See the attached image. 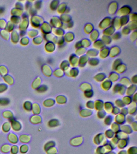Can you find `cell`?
Here are the masks:
<instances>
[{"label":"cell","instance_id":"cell-1","mask_svg":"<svg viewBox=\"0 0 137 154\" xmlns=\"http://www.w3.org/2000/svg\"><path fill=\"white\" fill-rule=\"evenodd\" d=\"M132 8L128 5L123 6L118 9L116 13L118 17L129 16L132 13Z\"/></svg>","mask_w":137,"mask_h":154},{"label":"cell","instance_id":"cell-2","mask_svg":"<svg viewBox=\"0 0 137 154\" xmlns=\"http://www.w3.org/2000/svg\"><path fill=\"white\" fill-rule=\"evenodd\" d=\"M11 124V128L13 131L15 132H19L22 129V125L19 121L17 120L16 118H13L9 120Z\"/></svg>","mask_w":137,"mask_h":154},{"label":"cell","instance_id":"cell-3","mask_svg":"<svg viewBox=\"0 0 137 154\" xmlns=\"http://www.w3.org/2000/svg\"><path fill=\"white\" fill-rule=\"evenodd\" d=\"M113 149L110 145L106 144L103 146L97 147L95 151L96 154H108L112 151Z\"/></svg>","mask_w":137,"mask_h":154},{"label":"cell","instance_id":"cell-4","mask_svg":"<svg viewBox=\"0 0 137 154\" xmlns=\"http://www.w3.org/2000/svg\"><path fill=\"white\" fill-rule=\"evenodd\" d=\"M112 19L109 17H106L101 20L99 25L100 29L104 30L111 25Z\"/></svg>","mask_w":137,"mask_h":154},{"label":"cell","instance_id":"cell-5","mask_svg":"<svg viewBox=\"0 0 137 154\" xmlns=\"http://www.w3.org/2000/svg\"><path fill=\"white\" fill-rule=\"evenodd\" d=\"M68 62L71 67L76 68L79 65V58L75 54H72L69 57Z\"/></svg>","mask_w":137,"mask_h":154},{"label":"cell","instance_id":"cell-6","mask_svg":"<svg viewBox=\"0 0 137 154\" xmlns=\"http://www.w3.org/2000/svg\"><path fill=\"white\" fill-rule=\"evenodd\" d=\"M8 142L12 145H16L19 142V137L13 132H9L7 136Z\"/></svg>","mask_w":137,"mask_h":154},{"label":"cell","instance_id":"cell-7","mask_svg":"<svg viewBox=\"0 0 137 154\" xmlns=\"http://www.w3.org/2000/svg\"><path fill=\"white\" fill-rule=\"evenodd\" d=\"M118 9V4L115 1L111 2L108 7V12L111 15H114L117 12Z\"/></svg>","mask_w":137,"mask_h":154},{"label":"cell","instance_id":"cell-8","mask_svg":"<svg viewBox=\"0 0 137 154\" xmlns=\"http://www.w3.org/2000/svg\"><path fill=\"white\" fill-rule=\"evenodd\" d=\"M29 122L33 125H39L42 123V118L39 115H33L30 117Z\"/></svg>","mask_w":137,"mask_h":154},{"label":"cell","instance_id":"cell-9","mask_svg":"<svg viewBox=\"0 0 137 154\" xmlns=\"http://www.w3.org/2000/svg\"><path fill=\"white\" fill-rule=\"evenodd\" d=\"M89 59V58L86 54L81 56L79 57V65H78V66H79L80 68L84 67L88 63Z\"/></svg>","mask_w":137,"mask_h":154},{"label":"cell","instance_id":"cell-10","mask_svg":"<svg viewBox=\"0 0 137 154\" xmlns=\"http://www.w3.org/2000/svg\"><path fill=\"white\" fill-rule=\"evenodd\" d=\"M120 52V47L117 46H114L111 49H109V56L111 58H115L119 56Z\"/></svg>","mask_w":137,"mask_h":154},{"label":"cell","instance_id":"cell-11","mask_svg":"<svg viewBox=\"0 0 137 154\" xmlns=\"http://www.w3.org/2000/svg\"><path fill=\"white\" fill-rule=\"evenodd\" d=\"M65 73L66 75L68 74L69 75V76L71 77L72 78H75L79 74V70L77 68H69L67 70L65 71Z\"/></svg>","mask_w":137,"mask_h":154},{"label":"cell","instance_id":"cell-12","mask_svg":"<svg viewBox=\"0 0 137 154\" xmlns=\"http://www.w3.org/2000/svg\"><path fill=\"white\" fill-rule=\"evenodd\" d=\"M31 140V136L27 134H21L19 137V141L23 144L29 143Z\"/></svg>","mask_w":137,"mask_h":154},{"label":"cell","instance_id":"cell-13","mask_svg":"<svg viewBox=\"0 0 137 154\" xmlns=\"http://www.w3.org/2000/svg\"><path fill=\"white\" fill-rule=\"evenodd\" d=\"M31 112L33 115H39L41 112V107L37 103H34L32 104Z\"/></svg>","mask_w":137,"mask_h":154},{"label":"cell","instance_id":"cell-14","mask_svg":"<svg viewBox=\"0 0 137 154\" xmlns=\"http://www.w3.org/2000/svg\"><path fill=\"white\" fill-rule=\"evenodd\" d=\"M93 49L98 51L100 50L105 47V45L100 39H98L93 42Z\"/></svg>","mask_w":137,"mask_h":154},{"label":"cell","instance_id":"cell-15","mask_svg":"<svg viewBox=\"0 0 137 154\" xmlns=\"http://www.w3.org/2000/svg\"><path fill=\"white\" fill-rule=\"evenodd\" d=\"M111 26L114 28L115 30H120L121 28L120 21V17H115L112 19L111 21Z\"/></svg>","mask_w":137,"mask_h":154},{"label":"cell","instance_id":"cell-16","mask_svg":"<svg viewBox=\"0 0 137 154\" xmlns=\"http://www.w3.org/2000/svg\"><path fill=\"white\" fill-rule=\"evenodd\" d=\"M109 49L108 47H105L99 51L98 56H99V57L100 58L104 59L106 58L108 56H109Z\"/></svg>","mask_w":137,"mask_h":154},{"label":"cell","instance_id":"cell-17","mask_svg":"<svg viewBox=\"0 0 137 154\" xmlns=\"http://www.w3.org/2000/svg\"><path fill=\"white\" fill-rule=\"evenodd\" d=\"M89 35V40L91 42H94L98 40L100 35L99 33L97 30H94Z\"/></svg>","mask_w":137,"mask_h":154},{"label":"cell","instance_id":"cell-18","mask_svg":"<svg viewBox=\"0 0 137 154\" xmlns=\"http://www.w3.org/2000/svg\"><path fill=\"white\" fill-rule=\"evenodd\" d=\"M99 54V51L94 49H90L86 51V55L89 58H95Z\"/></svg>","mask_w":137,"mask_h":154},{"label":"cell","instance_id":"cell-19","mask_svg":"<svg viewBox=\"0 0 137 154\" xmlns=\"http://www.w3.org/2000/svg\"><path fill=\"white\" fill-rule=\"evenodd\" d=\"M63 38L65 42L67 43H71L74 39V34L71 32H68L64 35Z\"/></svg>","mask_w":137,"mask_h":154},{"label":"cell","instance_id":"cell-20","mask_svg":"<svg viewBox=\"0 0 137 154\" xmlns=\"http://www.w3.org/2000/svg\"><path fill=\"white\" fill-rule=\"evenodd\" d=\"M115 30L114 28L111 25L110 27L106 28L103 30V34L104 35L111 37L115 32Z\"/></svg>","mask_w":137,"mask_h":154},{"label":"cell","instance_id":"cell-21","mask_svg":"<svg viewBox=\"0 0 137 154\" xmlns=\"http://www.w3.org/2000/svg\"><path fill=\"white\" fill-rule=\"evenodd\" d=\"M126 65L121 63L116 67L114 71H116V73L117 74H122L125 72L126 70Z\"/></svg>","mask_w":137,"mask_h":154},{"label":"cell","instance_id":"cell-22","mask_svg":"<svg viewBox=\"0 0 137 154\" xmlns=\"http://www.w3.org/2000/svg\"><path fill=\"white\" fill-rule=\"evenodd\" d=\"M11 124L9 121L4 122L1 126V130L4 133H9L11 131Z\"/></svg>","mask_w":137,"mask_h":154},{"label":"cell","instance_id":"cell-23","mask_svg":"<svg viewBox=\"0 0 137 154\" xmlns=\"http://www.w3.org/2000/svg\"><path fill=\"white\" fill-rule=\"evenodd\" d=\"M61 21L63 24H66L72 21V19L70 16L67 14L62 15L59 17Z\"/></svg>","mask_w":137,"mask_h":154},{"label":"cell","instance_id":"cell-24","mask_svg":"<svg viewBox=\"0 0 137 154\" xmlns=\"http://www.w3.org/2000/svg\"><path fill=\"white\" fill-rule=\"evenodd\" d=\"M112 82L109 79H105L102 81V83H101V88L105 86L104 90H109V89L112 87Z\"/></svg>","mask_w":137,"mask_h":154},{"label":"cell","instance_id":"cell-25","mask_svg":"<svg viewBox=\"0 0 137 154\" xmlns=\"http://www.w3.org/2000/svg\"><path fill=\"white\" fill-rule=\"evenodd\" d=\"M2 116L4 119L8 120L12 119L14 117L13 112L9 110H5L3 112Z\"/></svg>","mask_w":137,"mask_h":154},{"label":"cell","instance_id":"cell-26","mask_svg":"<svg viewBox=\"0 0 137 154\" xmlns=\"http://www.w3.org/2000/svg\"><path fill=\"white\" fill-rule=\"evenodd\" d=\"M32 103L29 100L24 102L23 105V108L27 112H30L32 110Z\"/></svg>","mask_w":137,"mask_h":154},{"label":"cell","instance_id":"cell-27","mask_svg":"<svg viewBox=\"0 0 137 154\" xmlns=\"http://www.w3.org/2000/svg\"><path fill=\"white\" fill-rule=\"evenodd\" d=\"M55 103V101L52 99H47L44 100L43 102V105L46 108H50L53 106Z\"/></svg>","mask_w":137,"mask_h":154},{"label":"cell","instance_id":"cell-28","mask_svg":"<svg viewBox=\"0 0 137 154\" xmlns=\"http://www.w3.org/2000/svg\"><path fill=\"white\" fill-rule=\"evenodd\" d=\"M11 147V146L9 144H5L1 146L0 148V151L2 153L7 154L10 151Z\"/></svg>","mask_w":137,"mask_h":154},{"label":"cell","instance_id":"cell-29","mask_svg":"<svg viewBox=\"0 0 137 154\" xmlns=\"http://www.w3.org/2000/svg\"><path fill=\"white\" fill-rule=\"evenodd\" d=\"M120 21L121 27L126 26L129 22V16H124L120 17Z\"/></svg>","mask_w":137,"mask_h":154},{"label":"cell","instance_id":"cell-30","mask_svg":"<svg viewBox=\"0 0 137 154\" xmlns=\"http://www.w3.org/2000/svg\"><path fill=\"white\" fill-rule=\"evenodd\" d=\"M67 8V4L65 3H62V4H59L58 7L59 13L62 14V15L65 14Z\"/></svg>","mask_w":137,"mask_h":154},{"label":"cell","instance_id":"cell-31","mask_svg":"<svg viewBox=\"0 0 137 154\" xmlns=\"http://www.w3.org/2000/svg\"><path fill=\"white\" fill-rule=\"evenodd\" d=\"M29 147L27 144H22L19 147V152L21 154H26L28 152Z\"/></svg>","mask_w":137,"mask_h":154},{"label":"cell","instance_id":"cell-32","mask_svg":"<svg viewBox=\"0 0 137 154\" xmlns=\"http://www.w3.org/2000/svg\"><path fill=\"white\" fill-rule=\"evenodd\" d=\"M100 40L102 41L105 45H109L112 42V39L111 37L103 35L101 37Z\"/></svg>","mask_w":137,"mask_h":154},{"label":"cell","instance_id":"cell-33","mask_svg":"<svg viewBox=\"0 0 137 154\" xmlns=\"http://www.w3.org/2000/svg\"><path fill=\"white\" fill-rule=\"evenodd\" d=\"M93 30L94 27L91 24L88 23L85 25L84 30L86 34H90Z\"/></svg>","mask_w":137,"mask_h":154},{"label":"cell","instance_id":"cell-34","mask_svg":"<svg viewBox=\"0 0 137 154\" xmlns=\"http://www.w3.org/2000/svg\"><path fill=\"white\" fill-rule=\"evenodd\" d=\"M11 101L7 97H1L0 98V106L5 107L9 106L10 104Z\"/></svg>","mask_w":137,"mask_h":154},{"label":"cell","instance_id":"cell-35","mask_svg":"<svg viewBox=\"0 0 137 154\" xmlns=\"http://www.w3.org/2000/svg\"><path fill=\"white\" fill-rule=\"evenodd\" d=\"M59 67L61 68V70H62L64 72L67 70L70 67V64L68 61H63L60 64Z\"/></svg>","mask_w":137,"mask_h":154},{"label":"cell","instance_id":"cell-36","mask_svg":"<svg viewBox=\"0 0 137 154\" xmlns=\"http://www.w3.org/2000/svg\"><path fill=\"white\" fill-rule=\"evenodd\" d=\"M80 43L82 45V47L85 49H87L90 47V46L91 44V42L89 39H87V38L82 39V41H80Z\"/></svg>","mask_w":137,"mask_h":154},{"label":"cell","instance_id":"cell-37","mask_svg":"<svg viewBox=\"0 0 137 154\" xmlns=\"http://www.w3.org/2000/svg\"><path fill=\"white\" fill-rule=\"evenodd\" d=\"M126 26L131 31H135L137 29V22L129 21Z\"/></svg>","mask_w":137,"mask_h":154},{"label":"cell","instance_id":"cell-38","mask_svg":"<svg viewBox=\"0 0 137 154\" xmlns=\"http://www.w3.org/2000/svg\"><path fill=\"white\" fill-rule=\"evenodd\" d=\"M58 125V120L55 119L50 120L47 123V126L49 128H53L56 127Z\"/></svg>","mask_w":137,"mask_h":154},{"label":"cell","instance_id":"cell-39","mask_svg":"<svg viewBox=\"0 0 137 154\" xmlns=\"http://www.w3.org/2000/svg\"><path fill=\"white\" fill-rule=\"evenodd\" d=\"M99 63V61L98 59L96 58H89L88 64L91 66L94 67L98 65Z\"/></svg>","mask_w":137,"mask_h":154},{"label":"cell","instance_id":"cell-40","mask_svg":"<svg viewBox=\"0 0 137 154\" xmlns=\"http://www.w3.org/2000/svg\"><path fill=\"white\" fill-rule=\"evenodd\" d=\"M86 50L83 47H81L79 49H76L75 51V55L77 56L80 57L81 56L85 55L86 53Z\"/></svg>","mask_w":137,"mask_h":154},{"label":"cell","instance_id":"cell-41","mask_svg":"<svg viewBox=\"0 0 137 154\" xmlns=\"http://www.w3.org/2000/svg\"><path fill=\"white\" fill-rule=\"evenodd\" d=\"M55 146V142H53V141H48V142H47L44 145V150L45 151L50 148L54 147Z\"/></svg>","mask_w":137,"mask_h":154},{"label":"cell","instance_id":"cell-42","mask_svg":"<svg viewBox=\"0 0 137 154\" xmlns=\"http://www.w3.org/2000/svg\"><path fill=\"white\" fill-rule=\"evenodd\" d=\"M109 78H111V79H109L111 82H116L117 81L118 79L119 78V76L118 74H117V73L112 72L110 73L109 76Z\"/></svg>","mask_w":137,"mask_h":154},{"label":"cell","instance_id":"cell-43","mask_svg":"<svg viewBox=\"0 0 137 154\" xmlns=\"http://www.w3.org/2000/svg\"><path fill=\"white\" fill-rule=\"evenodd\" d=\"M10 152L11 154H18L19 152V147L17 145H13L11 146Z\"/></svg>","mask_w":137,"mask_h":154},{"label":"cell","instance_id":"cell-44","mask_svg":"<svg viewBox=\"0 0 137 154\" xmlns=\"http://www.w3.org/2000/svg\"><path fill=\"white\" fill-rule=\"evenodd\" d=\"M131 33V31L126 26L123 27L122 30H121V35L127 36L129 35V34Z\"/></svg>","mask_w":137,"mask_h":154},{"label":"cell","instance_id":"cell-45","mask_svg":"<svg viewBox=\"0 0 137 154\" xmlns=\"http://www.w3.org/2000/svg\"><path fill=\"white\" fill-rule=\"evenodd\" d=\"M41 83V79L39 78L36 79L32 84V88L34 89H37L40 86V84Z\"/></svg>","mask_w":137,"mask_h":154},{"label":"cell","instance_id":"cell-46","mask_svg":"<svg viewBox=\"0 0 137 154\" xmlns=\"http://www.w3.org/2000/svg\"><path fill=\"white\" fill-rule=\"evenodd\" d=\"M47 90V86L45 85H42L40 86L36 89L37 92L39 93H43L46 91Z\"/></svg>","mask_w":137,"mask_h":154},{"label":"cell","instance_id":"cell-47","mask_svg":"<svg viewBox=\"0 0 137 154\" xmlns=\"http://www.w3.org/2000/svg\"><path fill=\"white\" fill-rule=\"evenodd\" d=\"M46 154H56L58 152L57 149L55 147H51L45 151Z\"/></svg>","mask_w":137,"mask_h":154},{"label":"cell","instance_id":"cell-48","mask_svg":"<svg viewBox=\"0 0 137 154\" xmlns=\"http://www.w3.org/2000/svg\"><path fill=\"white\" fill-rule=\"evenodd\" d=\"M127 154H137V149L136 147H129L126 152Z\"/></svg>","mask_w":137,"mask_h":154},{"label":"cell","instance_id":"cell-49","mask_svg":"<svg viewBox=\"0 0 137 154\" xmlns=\"http://www.w3.org/2000/svg\"><path fill=\"white\" fill-rule=\"evenodd\" d=\"M121 33L120 32H115L112 35V36L111 37V38L112 39L114 40H117L120 39L121 37Z\"/></svg>","mask_w":137,"mask_h":154},{"label":"cell","instance_id":"cell-50","mask_svg":"<svg viewBox=\"0 0 137 154\" xmlns=\"http://www.w3.org/2000/svg\"><path fill=\"white\" fill-rule=\"evenodd\" d=\"M137 31L135 30L130 33V39L132 42H135L137 40Z\"/></svg>","mask_w":137,"mask_h":154},{"label":"cell","instance_id":"cell-51","mask_svg":"<svg viewBox=\"0 0 137 154\" xmlns=\"http://www.w3.org/2000/svg\"><path fill=\"white\" fill-rule=\"evenodd\" d=\"M137 13H131L129 15V21H134L137 22Z\"/></svg>","mask_w":137,"mask_h":154},{"label":"cell","instance_id":"cell-52","mask_svg":"<svg viewBox=\"0 0 137 154\" xmlns=\"http://www.w3.org/2000/svg\"><path fill=\"white\" fill-rule=\"evenodd\" d=\"M121 63H122V62H121V60L120 59H115V60L114 61V62L113 63V65H112V69L114 70H115L116 67Z\"/></svg>","mask_w":137,"mask_h":154},{"label":"cell","instance_id":"cell-53","mask_svg":"<svg viewBox=\"0 0 137 154\" xmlns=\"http://www.w3.org/2000/svg\"><path fill=\"white\" fill-rule=\"evenodd\" d=\"M57 44L59 47H63L64 45L65 41L63 37H60L59 39L57 40Z\"/></svg>","mask_w":137,"mask_h":154},{"label":"cell","instance_id":"cell-54","mask_svg":"<svg viewBox=\"0 0 137 154\" xmlns=\"http://www.w3.org/2000/svg\"><path fill=\"white\" fill-rule=\"evenodd\" d=\"M7 90V86L4 84H0V94L5 92Z\"/></svg>","mask_w":137,"mask_h":154},{"label":"cell","instance_id":"cell-55","mask_svg":"<svg viewBox=\"0 0 137 154\" xmlns=\"http://www.w3.org/2000/svg\"><path fill=\"white\" fill-rule=\"evenodd\" d=\"M4 80H5L6 82L9 85H12L13 84V81L12 78L9 77V78H4Z\"/></svg>","mask_w":137,"mask_h":154},{"label":"cell","instance_id":"cell-56","mask_svg":"<svg viewBox=\"0 0 137 154\" xmlns=\"http://www.w3.org/2000/svg\"><path fill=\"white\" fill-rule=\"evenodd\" d=\"M130 82H131V83H132V84L134 85L136 84H137V76H136V75L133 76L132 77Z\"/></svg>","mask_w":137,"mask_h":154},{"label":"cell","instance_id":"cell-57","mask_svg":"<svg viewBox=\"0 0 137 154\" xmlns=\"http://www.w3.org/2000/svg\"><path fill=\"white\" fill-rule=\"evenodd\" d=\"M74 47H75V49L76 50L79 49L80 48H81V47H82V45H81V43H80V41H78V42L76 43Z\"/></svg>","mask_w":137,"mask_h":154},{"label":"cell","instance_id":"cell-58","mask_svg":"<svg viewBox=\"0 0 137 154\" xmlns=\"http://www.w3.org/2000/svg\"><path fill=\"white\" fill-rule=\"evenodd\" d=\"M117 154H127L126 151H124V150H122V151H120Z\"/></svg>","mask_w":137,"mask_h":154},{"label":"cell","instance_id":"cell-59","mask_svg":"<svg viewBox=\"0 0 137 154\" xmlns=\"http://www.w3.org/2000/svg\"></svg>","mask_w":137,"mask_h":154},{"label":"cell","instance_id":"cell-60","mask_svg":"<svg viewBox=\"0 0 137 154\" xmlns=\"http://www.w3.org/2000/svg\"></svg>","mask_w":137,"mask_h":154}]
</instances>
